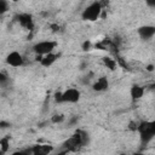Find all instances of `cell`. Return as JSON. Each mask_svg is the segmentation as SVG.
Segmentation results:
<instances>
[{"label":"cell","instance_id":"obj_1","mask_svg":"<svg viewBox=\"0 0 155 155\" xmlns=\"http://www.w3.org/2000/svg\"><path fill=\"white\" fill-rule=\"evenodd\" d=\"M137 132L139 133L140 147H147L155 138V120H142L138 122Z\"/></svg>","mask_w":155,"mask_h":155},{"label":"cell","instance_id":"obj_2","mask_svg":"<svg viewBox=\"0 0 155 155\" xmlns=\"http://www.w3.org/2000/svg\"><path fill=\"white\" fill-rule=\"evenodd\" d=\"M53 97H54L56 103H78L80 101L81 93L78 88L70 87V88H67L63 92L57 91Z\"/></svg>","mask_w":155,"mask_h":155},{"label":"cell","instance_id":"obj_3","mask_svg":"<svg viewBox=\"0 0 155 155\" xmlns=\"http://www.w3.org/2000/svg\"><path fill=\"white\" fill-rule=\"evenodd\" d=\"M103 11V5L99 1H93L88 6H86L81 12V18L84 21L94 22L101 17V13Z\"/></svg>","mask_w":155,"mask_h":155},{"label":"cell","instance_id":"obj_4","mask_svg":"<svg viewBox=\"0 0 155 155\" xmlns=\"http://www.w3.org/2000/svg\"><path fill=\"white\" fill-rule=\"evenodd\" d=\"M56 47H57V42L53 40L38 41L31 46V48L36 56H46L48 53H52Z\"/></svg>","mask_w":155,"mask_h":155},{"label":"cell","instance_id":"obj_5","mask_svg":"<svg viewBox=\"0 0 155 155\" xmlns=\"http://www.w3.org/2000/svg\"><path fill=\"white\" fill-rule=\"evenodd\" d=\"M13 19L19 24L22 25L23 28L28 29V30H31L34 28V21H33V16L29 15V13H17L15 15Z\"/></svg>","mask_w":155,"mask_h":155},{"label":"cell","instance_id":"obj_6","mask_svg":"<svg viewBox=\"0 0 155 155\" xmlns=\"http://www.w3.org/2000/svg\"><path fill=\"white\" fill-rule=\"evenodd\" d=\"M81 148H82L81 144L79 143V140L73 134H71V137H69L68 139H65L62 143V145H61V149H63V150H65L68 153H76Z\"/></svg>","mask_w":155,"mask_h":155},{"label":"cell","instance_id":"obj_7","mask_svg":"<svg viewBox=\"0 0 155 155\" xmlns=\"http://www.w3.org/2000/svg\"><path fill=\"white\" fill-rule=\"evenodd\" d=\"M6 63L13 68H19L24 64V58L18 51H12L6 56Z\"/></svg>","mask_w":155,"mask_h":155},{"label":"cell","instance_id":"obj_8","mask_svg":"<svg viewBox=\"0 0 155 155\" xmlns=\"http://www.w3.org/2000/svg\"><path fill=\"white\" fill-rule=\"evenodd\" d=\"M137 34L142 40H150L155 35V25H151V24L142 25L137 29Z\"/></svg>","mask_w":155,"mask_h":155},{"label":"cell","instance_id":"obj_9","mask_svg":"<svg viewBox=\"0 0 155 155\" xmlns=\"http://www.w3.org/2000/svg\"><path fill=\"white\" fill-rule=\"evenodd\" d=\"M53 151L54 148L51 144H35L31 147L33 155H51Z\"/></svg>","mask_w":155,"mask_h":155},{"label":"cell","instance_id":"obj_10","mask_svg":"<svg viewBox=\"0 0 155 155\" xmlns=\"http://www.w3.org/2000/svg\"><path fill=\"white\" fill-rule=\"evenodd\" d=\"M36 58H38V61L40 62V64H41L42 67L48 68V67H51V65L59 58V53L52 52V53H48V54H46V56H36Z\"/></svg>","mask_w":155,"mask_h":155},{"label":"cell","instance_id":"obj_11","mask_svg":"<svg viewBox=\"0 0 155 155\" xmlns=\"http://www.w3.org/2000/svg\"><path fill=\"white\" fill-rule=\"evenodd\" d=\"M109 87V81L105 76H101L98 78L93 84H92V90L94 92H103L105 90H108Z\"/></svg>","mask_w":155,"mask_h":155},{"label":"cell","instance_id":"obj_12","mask_svg":"<svg viewBox=\"0 0 155 155\" xmlns=\"http://www.w3.org/2000/svg\"><path fill=\"white\" fill-rule=\"evenodd\" d=\"M73 136L79 140V143L81 144V147H86L88 143H90V136L88 133L85 131V130H81V128H78L75 130V132L73 133Z\"/></svg>","mask_w":155,"mask_h":155},{"label":"cell","instance_id":"obj_13","mask_svg":"<svg viewBox=\"0 0 155 155\" xmlns=\"http://www.w3.org/2000/svg\"><path fill=\"white\" fill-rule=\"evenodd\" d=\"M144 91H145V90H144V87H143V86L137 85V84L132 85V86H131V88H130L131 99H132L133 102H136V101L140 99V98L143 97V94H144Z\"/></svg>","mask_w":155,"mask_h":155},{"label":"cell","instance_id":"obj_14","mask_svg":"<svg viewBox=\"0 0 155 155\" xmlns=\"http://www.w3.org/2000/svg\"><path fill=\"white\" fill-rule=\"evenodd\" d=\"M8 149H10V137L6 136L0 139V154L5 155Z\"/></svg>","mask_w":155,"mask_h":155},{"label":"cell","instance_id":"obj_15","mask_svg":"<svg viewBox=\"0 0 155 155\" xmlns=\"http://www.w3.org/2000/svg\"><path fill=\"white\" fill-rule=\"evenodd\" d=\"M64 121H65V116L63 114H54L51 117V122H53V124H62Z\"/></svg>","mask_w":155,"mask_h":155},{"label":"cell","instance_id":"obj_16","mask_svg":"<svg viewBox=\"0 0 155 155\" xmlns=\"http://www.w3.org/2000/svg\"><path fill=\"white\" fill-rule=\"evenodd\" d=\"M10 155H33V153H31V148H29V149H22V150H16V151L11 153Z\"/></svg>","mask_w":155,"mask_h":155},{"label":"cell","instance_id":"obj_17","mask_svg":"<svg viewBox=\"0 0 155 155\" xmlns=\"http://www.w3.org/2000/svg\"><path fill=\"white\" fill-rule=\"evenodd\" d=\"M8 10V2L6 0H0V15H4Z\"/></svg>","mask_w":155,"mask_h":155},{"label":"cell","instance_id":"obj_18","mask_svg":"<svg viewBox=\"0 0 155 155\" xmlns=\"http://www.w3.org/2000/svg\"><path fill=\"white\" fill-rule=\"evenodd\" d=\"M8 81H10V79H8V76L6 75V73H5V71H1V73H0V85H1L2 87H5V85H6Z\"/></svg>","mask_w":155,"mask_h":155},{"label":"cell","instance_id":"obj_19","mask_svg":"<svg viewBox=\"0 0 155 155\" xmlns=\"http://www.w3.org/2000/svg\"><path fill=\"white\" fill-rule=\"evenodd\" d=\"M104 63H105L110 69H114V67H115V62H114L113 59L108 58V57H105V58H104Z\"/></svg>","mask_w":155,"mask_h":155},{"label":"cell","instance_id":"obj_20","mask_svg":"<svg viewBox=\"0 0 155 155\" xmlns=\"http://www.w3.org/2000/svg\"><path fill=\"white\" fill-rule=\"evenodd\" d=\"M68 154H69L68 151H65V150H63V149H61V148H59L57 151H53L51 155H68Z\"/></svg>","mask_w":155,"mask_h":155},{"label":"cell","instance_id":"obj_21","mask_svg":"<svg viewBox=\"0 0 155 155\" xmlns=\"http://www.w3.org/2000/svg\"><path fill=\"white\" fill-rule=\"evenodd\" d=\"M128 128H130L131 131H137V128H138V122H134V121L130 122V126H128Z\"/></svg>","mask_w":155,"mask_h":155},{"label":"cell","instance_id":"obj_22","mask_svg":"<svg viewBox=\"0 0 155 155\" xmlns=\"http://www.w3.org/2000/svg\"><path fill=\"white\" fill-rule=\"evenodd\" d=\"M145 5H147L148 7L155 8V0H147V1H145Z\"/></svg>","mask_w":155,"mask_h":155},{"label":"cell","instance_id":"obj_23","mask_svg":"<svg viewBox=\"0 0 155 155\" xmlns=\"http://www.w3.org/2000/svg\"><path fill=\"white\" fill-rule=\"evenodd\" d=\"M78 116H73L70 120H69V125H75V124H78Z\"/></svg>","mask_w":155,"mask_h":155},{"label":"cell","instance_id":"obj_24","mask_svg":"<svg viewBox=\"0 0 155 155\" xmlns=\"http://www.w3.org/2000/svg\"><path fill=\"white\" fill-rule=\"evenodd\" d=\"M0 125H1V128H6L7 126H10V124H7V122H5V121H1Z\"/></svg>","mask_w":155,"mask_h":155},{"label":"cell","instance_id":"obj_25","mask_svg":"<svg viewBox=\"0 0 155 155\" xmlns=\"http://www.w3.org/2000/svg\"><path fill=\"white\" fill-rule=\"evenodd\" d=\"M90 41H86L85 44H84V50H88V47H90Z\"/></svg>","mask_w":155,"mask_h":155},{"label":"cell","instance_id":"obj_26","mask_svg":"<svg viewBox=\"0 0 155 155\" xmlns=\"http://www.w3.org/2000/svg\"><path fill=\"white\" fill-rule=\"evenodd\" d=\"M132 155H145L144 153H142V151H137V153H133Z\"/></svg>","mask_w":155,"mask_h":155},{"label":"cell","instance_id":"obj_27","mask_svg":"<svg viewBox=\"0 0 155 155\" xmlns=\"http://www.w3.org/2000/svg\"><path fill=\"white\" fill-rule=\"evenodd\" d=\"M153 69H154V68H153V65H149V67H148V70H149V71H151Z\"/></svg>","mask_w":155,"mask_h":155},{"label":"cell","instance_id":"obj_28","mask_svg":"<svg viewBox=\"0 0 155 155\" xmlns=\"http://www.w3.org/2000/svg\"><path fill=\"white\" fill-rule=\"evenodd\" d=\"M119 155H127V154H125V153H121V154H119Z\"/></svg>","mask_w":155,"mask_h":155}]
</instances>
